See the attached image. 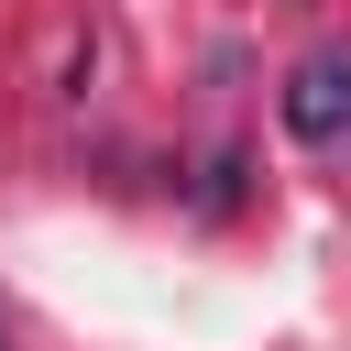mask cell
Here are the masks:
<instances>
[{
	"label": "cell",
	"mask_w": 351,
	"mask_h": 351,
	"mask_svg": "<svg viewBox=\"0 0 351 351\" xmlns=\"http://www.w3.org/2000/svg\"><path fill=\"white\" fill-rule=\"evenodd\" d=\"M285 132L307 143V154H351V44H318L296 77H285Z\"/></svg>",
	"instance_id": "cell-1"
},
{
	"label": "cell",
	"mask_w": 351,
	"mask_h": 351,
	"mask_svg": "<svg viewBox=\"0 0 351 351\" xmlns=\"http://www.w3.org/2000/svg\"><path fill=\"white\" fill-rule=\"evenodd\" d=\"M0 351H11V340H0Z\"/></svg>",
	"instance_id": "cell-2"
}]
</instances>
